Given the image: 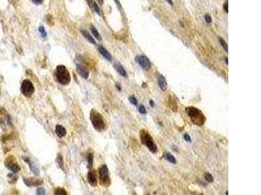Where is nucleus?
Segmentation results:
<instances>
[{"instance_id": "f257e3e1", "label": "nucleus", "mask_w": 261, "mask_h": 195, "mask_svg": "<svg viewBox=\"0 0 261 195\" xmlns=\"http://www.w3.org/2000/svg\"><path fill=\"white\" fill-rule=\"evenodd\" d=\"M185 112L191 122L197 126H202L206 120L204 114L195 107L189 106L185 108Z\"/></svg>"}, {"instance_id": "f03ea898", "label": "nucleus", "mask_w": 261, "mask_h": 195, "mask_svg": "<svg viewBox=\"0 0 261 195\" xmlns=\"http://www.w3.org/2000/svg\"><path fill=\"white\" fill-rule=\"evenodd\" d=\"M139 136L142 144L146 146L150 152L153 153H155L158 152V148L154 141V139L147 130L142 129L140 131Z\"/></svg>"}, {"instance_id": "7ed1b4c3", "label": "nucleus", "mask_w": 261, "mask_h": 195, "mask_svg": "<svg viewBox=\"0 0 261 195\" xmlns=\"http://www.w3.org/2000/svg\"><path fill=\"white\" fill-rule=\"evenodd\" d=\"M90 120L95 128V130L97 131H103L106 127V124L104 122V117L97 110L93 109L90 111Z\"/></svg>"}, {"instance_id": "20e7f679", "label": "nucleus", "mask_w": 261, "mask_h": 195, "mask_svg": "<svg viewBox=\"0 0 261 195\" xmlns=\"http://www.w3.org/2000/svg\"><path fill=\"white\" fill-rule=\"evenodd\" d=\"M57 81L63 85H67L71 82V76L67 68L64 65H58L55 72Z\"/></svg>"}, {"instance_id": "39448f33", "label": "nucleus", "mask_w": 261, "mask_h": 195, "mask_svg": "<svg viewBox=\"0 0 261 195\" xmlns=\"http://www.w3.org/2000/svg\"><path fill=\"white\" fill-rule=\"evenodd\" d=\"M99 179H100V183L101 185L106 187L111 185V180L110 178L109 174V170L108 167L106 164H103L101 166L99 169Z\"/></svg>"}, {"instance_id": "423d86ee", "label": "nucleus", "mask_w": 261, "mask_h": 195, "mask_svg": "<svg viewBox=\"0 0 261 195\" xmlns=\"http://www.w3.org/2000/svg\"><path fill=\"white\" fill-rule=\"evenodd\" d=\"M20 90L22 94L26 98H30L34 94L35 87L32 82L29 79H24L21 85Z\"/></svg>"}, {"instance_id": "0eeeda50", "label": "nucleus", "mask_w": 261, "mask_h": 195, "mask_svg": "<svg viewBox=\"0 0 261 195\" xmlns=\"http://www.w3.org/2000/svg\"><path fill=\"white\" fill-rule=\"evenodd\" d=\"M5 166H6L8 169H9L10 171H12L13 173H18L20 171V167L19 166V164L16 162V159L13 155H9V157H7L5 162Z\"/></svg>"}, {"instance_id": "6e6552de", "label": "nucleus", "mask_w": 261, "mask_h": 195, "mask_svg": "<svg viewBox=\"0 0 261 195\" xmlns=\"http://www.w3.org/2000/svg\"><path fill=\"white\" fill-rule=\"evenodd\" d=\"M135 61L138 63L140 67L144 70H148L152 68V62L146 56L143 55H139L135 57Z\"/></svg>"}, {"instance_id": "1a4fd4ad", "label": "nucleus", "mask_w": 261, "mask_h": 195, "mask_svg": "<svg viewBox=\"0 0 261 195\" xmlns=\"http://www.w3.org/2000/svg\"><path fill=\"white\" fill-rule=\"evenodd\" d=\"M76 72L82 78L87 79L89 77V70L86 66L82 64H77L76 68Z\"/></svg>"}, {"instance_id": "9d476101", "label": "nucleus", "mask_w": 261, "mask_h": 195, "mask_svg": "<svg viewBox=\"0 0 261 195\" xmlns=\"http://www.w3.org/2000/svg\"><path fill=\"white\" fill-rule=\"evenodd\" d=\"M22 159L26 163L28 164L30 170H31V171L34 173L35 175H36V176L39 175V168H38L36 164H35L34 162L32 161L31 160V159L28 157H27V156H23Z\"/></svg>"}, {"instance_id": "9b49d317", "label": "nucleus", "mask_w": 261, "mask_h": 195, "mask_svg": "<svg viewBox=\"0 0 261 195\" xmlns=\"http://www.w3.org/2000/svg\"><path fill=\"white\" fill-rule=\"evenodd\" d=\"M24 183L28 187H37L43 183V181L35 178H24Z\"/></svg>"}, {"instance_id": "f8f14e48", "label": "nucleus", "mask_w": 261, "mask_h": 195, "mask_svg": "<svg viewBox=\"0 0 261 195\" xmlns=\"http://www.w3.org/2000/svg\"><path fill=\"white\" fill-rule=\"evenodd\" d=\"M87 182L90 183V185L93 187H95L97 185V175L95 171H90L87 174Z\"/></svg>"}, {"instance_id": "ddd939ff", "label": "nucleus", "mask_w": 261, "mask_h": 195, "mask_svg": "<svg viewBox=\"0 0 261 195\" xmlns=\"http://www.w3.org/2000/svg\"><path fill=\"white\" fill-rule=\"evenodd\" d=\"M157 83L159 88L163 90V91H165L168 87V84H167V81L166 80V78L164 77L160 74L159 75L157 78Z\"/></svg>"}, {"instance_id": "4468645a", "label": "nucleus", "mask_w": 261, "mask_h": 195, "mask_svg": "<svg viewBox=\"0 0 261 195\" xmlns=\"http://www.w3.org/2000/svg\"><path fill=\"white\" fill-rule=\"evenodd\" d=\"M99 51L100 52V53L102 55V56L105 58L107 61H108L110 62L112 61V57L111 56V54L109 53V51L104 48L103 46H99L98 48Z\"/></svg>"}, {"instance_id": "2eb2a0df", "label": "nucleus", "mask_w": 261, "mask_h": 195, "mask_svg": "<svg viewBox=\"0 0 261 195\" xmlns=\"http://www.w3.org/2000/svg\"><path fill=\"white\" fill-rule=\"evenodd\" d=\"M56 133L57 134V135L60 138H62V137H64L66 135H67V131H66V129L64 127V126L62 125H57L56 126Z\"/></svg>"}, {"instance_id": "dca6fc26", "label": "nucleus", "mask_w": 261, "mask_h": 195, "mask_svg": "<svg viewBox=\"0 0 261 195\" xmlns=\"http://www.w3.org/2000/svg\"><path fill=\"white\" fill-rule=\"evenodd\" d=\"M114 67L115 68V70L117 71V72L124 78H127V72H126L125 70L124 69L122 65H120L119 63H115L114 65Z\"/></svg>"}, {"instance_id": "f3484780", "label": "nucleus", "mask_w": 261, "mask_h": 195, "mask_svg": "<svg viewBox=\"0 0 261 195\" xmlns=\"http://www.w3.org/2000/svg\"><path fill=\"white\" fill-rule=\"evenodd\" d=\"M81 33L83 35V37L86 38V39L88 40L90 43L93 44H96V42L94 40V38H93L92 37V35L87 31H86V30H81Z\"/></svg>"}, {"instance_id": "a211bd4d", "label": "nucleus", "mask_w": 261, "mask_h": 195, "mask_svg": "<svg viewBox=\"0 0 261 195\" xmlns=\"http://www.w3.org/2000/svg\"><path fill=\"white\" fill-rule=\"evenodd\" d=\"M164 158L166 160L168 161L169 162H170V163L172 164H176V159L174 158V156L172 155L171 153L169 152H165L164 153Z\"/></svg>"}, {"instance_id": "6ab92c4d", "label": "nucleus", "mask_w": 261, "mask_h": 195, "mask_svg": "<svg viewBox=\"0 0 261 195\" xmlns=\"http://www.w3.org/2000/svg\"><path fill=\"white\" fill-rule=\"evenodd\" d=\"M170 100H169V107L170 108H171V109L172 110V111H176L177 110H178V105H177V104H176V102L175 101V100H174V98H173L172 96H170Z\"/></svg>"}, {"instance_id": "aec40b11", "label": "nucleus", "mask_w": 261, "mask_h": 195, "mask_svg": "<svg viewBox=\"0 0 261 195\" xmlns=\"http://www.w3.org/2000/svg\"><path fill=\"white\" fill-rule=\"evenodd\" d=\"M90 31H92L93 35L95 37V38H97V40H102V38H101V35L99 34V33L97 30L95 28L94 26H91V27H90Z\"/></svg>"}, {"instance_id": "412c9836", "label": "nucleus", "mask_w": 261, "mask_h": 195, "mask_svg": "<svg viewBox=\"0 0 261 195\" xmlns=\"http://www.w3.org/2000/svg\"><path fill=\"white\" fill-rule=\"evenodd\" d=\"M56 162L57 164H58L59 167L61 168L62 170L64 171V159H63V157L61 154H58L57 155V157L56 158Z\"/></svg>"}, {"instance_id": "4be33fe9", "label": "nucleus", "mask_w": 261, "mask_h": 195, "mask_svg": "<svg viewBox=\"0 0 261 195\" xmlns=\"http://www.w3.org/2000/svg\"><path fill=\"white\" fill-rule=\"evenodd\" d=\"M86 159L87 161V164H88V167L89 168H91L93 166V155L92 152L87 153L86 155Z\"/></svg>"}, {"instance_id": "5701e85b", "label": "nucleus", "mask_w": 261, "mask_h": 195, "mask_svg": "<svg viewBox=\"0 0 261 195\" xmlns=\"http://www.w3.org/2000/svg\"><path fill=\"white\" fill-rule=\"evenodd\" d=\"M54 194L56 195H67V193L65 189L62 187H57L54 190Z\"/></svg>"}, {"instance_id": "b1692460", "label": "nucleus", "mask_w": 261, "mask_h": 195, "mask_svg": "<svg viewBox=\"0 0 261 195\" xmlns=\"http://www.w3.org/2000/svg\"><path fill=\"white\" fill-rule=\"evenodd\" d=\"M219 43L221 44V45L223 47V48L225 49V51H226L227 53H228V52H229V47H228V44H227V42H225V40L224 39H223L222 38L219 37Z\"/></svg>"}, {"instance_id": "393cba45", "label": "nucleus", "mask_w": 261, "mask_h": 195, "mask_svg": "<svg viewBox=\"0 0 261 195\" xmlns=\"http://www.w3.org/2000/svg\"><path fill=\"white\" fill-rule=\"evenodd\" d=\"M204 179L206 180V182L208 183H212L213 182V178L210 173L209 172H205L204 174Z\"/></svg>"}, {"instance_id": "a878e982", "label": "nucleus", "mask_w": 261, "mask_h": 195, "mask_svg": "<svg viewBox=\"0 0 261 195\" xmlns=\"http://www.w3.org/2000/svg\"><path fill=\"white\" fill-rule=\"evenodd\" d=\"M128 99L129 101H130V103L133 104V105L137 106V105H138V100H137L136 97H134V96H130Z\"/></svg>"}, {"instance_id": "bb28decb", "label": "nucleus", "mask_w": 261, "mask_h": 195, "mask_svg": "<svg viewBox=\"0 0 261 195\" xmlns=\"http://www.w3.org/2000/svg\"><path fill=\"white\" fill-rule=\"evenodd\" d=\"M37 195H45L46 194V191L43 187H39L37 189Z\"/></svg>"}, {"instance_id": "cd10ccee", "label": "nucleus", "mask_w": 261, "mask_h": 195, "mask_svg": "<svg viewBox=\"0 0 261 195\" xmlns=\"http://www.w3.org/2000/svg\"><path fill=\"white\" fill-rule=\"evenodd\" d=\"M139 111L140 112V113H141L142 115H146V114L147 113L146 109L145 107L143 105H141L139 106Z\"/></svg>"}, {"instance_id": "c85d7f7f", "label": "nucleus", "mask_w": 261, "mask_h": 195, "mask_svg": "<svg viewBox=\"0 0 261 195\" xmlns=\"http://www.w3.org/2000/svg\"><path fill=\"white\" fill-rule=\"evenodd\" d=\"M39 32H40V33L41 34V35H42V37H46V31H45V28H44V27H43V26H40V27H39Z\"/></svg>"}, {"instance_id": "c756f323", "label": "nucleus", "mask_w": 261, "mask_h": 195, "mask_svg": "<svg viewBox=\"0 0 261 195\" xmlns=\"http://www.w3.org/2000/svg\"><path fill=\"white\" fill-rule=\"evenodd\" d=\"M204 19H205V21L206 22V23H208V24H210L211 22V21H212V18H211V16L210 15H205Z\"/></svg>"}, {"instance_id": "7c9ffc66", "label": "nucleus", "mask_w": 261, "mask_h": 195, "mask_svg": "<svg viewBox=\"0 0 261 195\" xmlns=\"http://www.w3.org/2000/svg\"><path fill=\"white\" fill-rule=\"evenodd\" d=\"M93 9H94V10L95 11L97 12L98 15H101V13H100V10H99V7L97 6V5L96 4V3H93Z\"/></svg>"}, {"instance_id": "2f4dec72", "label": "nucleus", "mask_w": 261, "mask_h": 195, "mask_svg": "<svg viewBox=\"0 0 261 195\" xmlns=\"http://www.w3.org/2000/svg\"><path fill=\"white\" fill-rule=\"evenodd\" d=\"M223 9L227 13L229 12V1L227 0L223 5Z\"/></svg>"}, {"instance_id": "473e14b6", "label": "nucleus", "mask_w": 261, "mask_h": 195, "mask_svg": "<svg viewBox=\"0 0 261 195\" xmlns=\"http://www.w3.org/2000/svg\"><path fill=\"white\" fill-rule=\"evenodd\" d=\"M183 139H185V141H187V142H191V137L189 136L188 134H185V135H183Z\"/></svg>"}, {"instance_id": "72a5a7b5", "label": "nucleus", "mask_w": 261, "mask_h": 195, "mask_svg": "<svg viewBox=\"0 0 261 195\" xmlns=\"http://www.w3.org/2000/svg\"><path fill=\"white\" fill-rule=\"evenodd\" d=\"M86 1L87 2V3H88V5H89V6L92 8H93V0H86Z\"/></svg>"}, {"instance_id": "f704fd0d", "label": "nucleus", "mask_w": 261, "mask_h": 195, "mask_svg": "<svg viewBox=\"0 0 261 195\" xmlns=\"http://www.w3.org/2000/svg\"><path fill=\"white\" fill-rule=\"evenodd\" d=\"M31 1L34 3L35 4H41L42 3L43 0H31Z\"/></svg>"}, {"instance_id": "c9c22d12", "label": "nucleus", "mask_w": 261, "mask_h": 195, "mask_svg": "<svg viewBox=\"0 0 261 195\" xmlns=\"http://www.w3.org/2000/svg\"><path fill=\"white\" fill-rule=\"evenodd\" d=\"M149 103H150V105L151 107H152V108H153V107L155 106V103H154V101H153V100H150L149 101Z\"/></svg>"}, {"instance_id": "e433bc0d", "label": "nucleus", "mask_w": 261, "mask_h": 195, "mask_svg": "<svg viewBox=\"0 0 261 195\" xmlns=\"http://www.w3.org/2000/svg\"><path fill=\"white\" fill-rule=\"evenodd\" d=\"M116 88H117V89L119 90V91H121V90H122V87H121V85H120V83H116Z\"/></svg>"}, {"instance_id": "4c0bfd02", "label": "nucleus", "mask_w": 261, "mask_h": 195, "mask_svg": "<svg viewBox=\"0 0 261 195\" xmlns=\"http://www.w3.org/2000/svg\"><path fill=\"white\" fill-rule=\"evenodd\" d=\"M165 1L168 3L170 6H173V5H174V3H173L172 0H165Z\"/></svg>"}, {"instance_id": "58836bf2", "label": "nucleus", "mask_w": 261, "mask_h": 195, "mask_svg": "<svg viewBox=\"0 0 261 195\" xmlns=\"http://www.w3.org/2000/svg\"><path fill=\"white\" fill-rule=\"evenodd\" d=\"M5 112V109H4V108H1V107L0 106V115L3 114Z\"/></svg>"}, {"instance_id": "ea45409f", "label": "nucleus", "mask_w": 261, "mask_h": 195, "mask_svg": "<svg viewBox=\"0 0 261 195\" xmlns=\"http://www.w3.org/2000/svg\"><path fill=\"white\" fill-rule=\"evenodd\" d=\"M98 3L100 5H102L103 4V0H97Z\"/></svg>"}, {"instance_id": "a19ab883", "label": "nucleus", "mask_w": 261, "mask_h": 195, "mask_svg": "<svg viewBox=\"0 0 261 195\" xmlns=\"http://www.w3.org/2000/svg\"><path fill=\"white\" fill-rule=\"evenodd\" d=\"M225 62H226V64H227V65L229 64V60H228L227 57H225Z\"/></svg>"}, {"instance_id": "79ce46f5", "label": "nucleus", "mask_w": 261, "mask_h": 195, "mask_svg": "<svg viewBox=\"0 0 261 195\" xmlns=\"http://www.w3.org/2000/svg\"><path fill=\"white\" fill-rule=\"evenodd\" d=\"M229 193V192H228V191H227L226 192V194H227V195H228V194H229V193Z\"/></svg>"}, {"instance_id": "37998d69", "label": "nucleus", "mask_w": 261, "mask_h": 195, "mask_svg": "<svg viewBox=\"0 0 261 195\" xmlns=\"http://www.w3.org/2000/svg\"><path fill=\"white\" fill-rule=\"evenodd\" d=\"M1 120H0V124H1Z\"/></svg>"}]
</instances>
